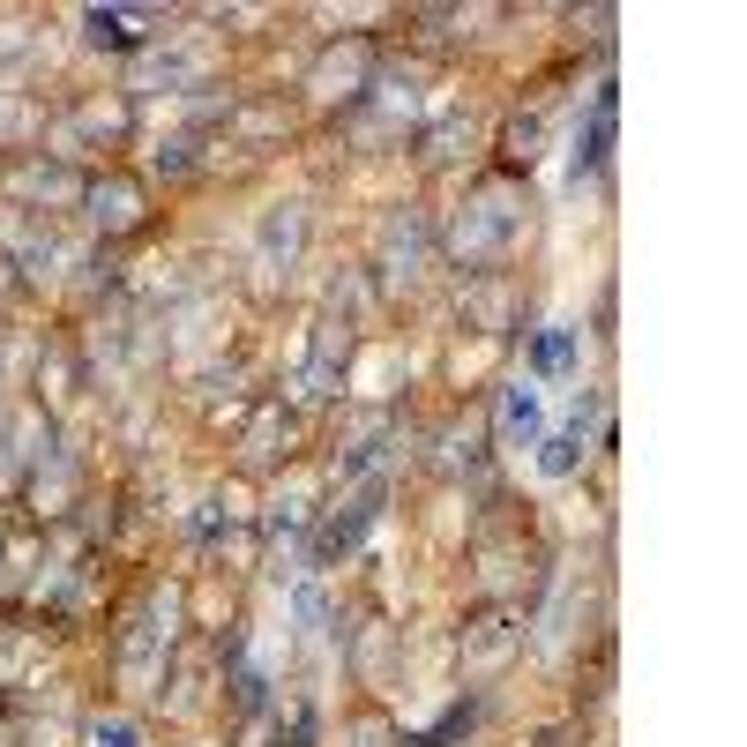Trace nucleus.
Masks as SVG:
<instances>
[{"label":"nucleus","instance_id":"f257e3e1","mask_svg":"<svg viewBox=\"0 0 747 747\" xmlns=\"http://www.w3.org/2000/svg\"><path fill=\"white\" fill-rule=\"evenodd\" d=\"M501 434H523V441L538 434V396L531 389H508L501 396Z\"/></svg>","mask_w":747,"mask_h":747},{"label":"nucleus","instance_id":"f03ea898","mask_svg":"<svg viewBox=\"0 0 747 747\" xmlns=\"http://www.w3.org/2000/svg\"><path fill=\"white\" fill-rule=\"evenodd\" d=\"M576 456H583V426H568V434H553V441H546L538 471H546V479H561V471H576Z\"/></svg>","mask_w":747,"mask_h":747},{"label":"nucleus","instance_id":"7ed1b4c3","mask_svg":"<svg viewBox=\"0 0 747 747\" xmlns=\"http://www.w3.org/2000/svg\"><path fill=\"white\" fill-rule=\"evenodd\" d=\"M90 38H98V45H113V53H120V45H135V30H127V15H90Z\"/></svg>","mask_w":747,"mask_h":747},{"label":"nucleus","instance_id":"20e7f679","mask_svg":"<svg viewBox=\"0 0 747 747\" xmlns=\"http://www.w3.org/2000/svg\"><path fill=\"white\" fill-rule=\"evenodd\" d=\"M568 352H576V337H568V329H553V337L538 344V374H561V367H568Z\"/></svg>","mask_w":747,"mask_h":747}]
</instances>
